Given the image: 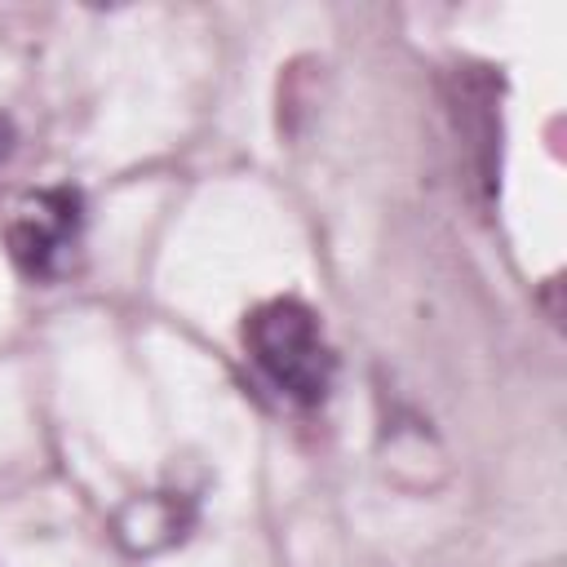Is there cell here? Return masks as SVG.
<instances>
[{
	"mask_svg": "<svg viewBox=\"0 0 567 567\" xmlns=\"http://www.w3.org/2000/svg\"><path fill=\"white\" fill-rule=\"evenodd\" d=\"M248 359L297 403H319L332 390V350L310 306L275 297L244 319Z\"/></svg>",
	"mask_w": 567,
	"mask_h": 567,
	"instance_id": "1",
	"label": "cell"
},
{
	"mask_svg": "<svg viewBox=\"0 0 567 567\" xmlns=\"http://www.w3.org/2000/svg\"><path fill=\"white\" fill-rule=\"evenodd\" d=\"M80 208L84 204L71 186L35 190L13 208L9 226H4V248L27 279H58L71 266L80 226H84Z\"/></svg>",
	"mask_w": 567,
	"mask_h": 567,
	"instance_id": "2",
	"label": "cell"
},
{
	"mask_svg": "<svg viewBox=\"0 0 567 567\" xmlns=\"http://www.w3.org/2000/svg\"><path fill=\"white\" fill-rule=\"evenodd\" d=\"M186 523H190V509L177 505L173 496H137L115 514V536L124 549L151 554V549L173 545Z\"/></svg>",
	"mask_w": 567,
	"mask_h": 567,
	"instance_id": "3",
	"label": "cell"
},
{
	"mask_svg": "<svg viewBox=\"0 0 567 567\" xmlns=\"http://www.w3.org/2000/svg\"><path fill=\"white\" fill-rule=\"evenodd\" d=\"M9 151H13V124L0 115V164L9 159Z\"/></svg>",
	"mask_w": 567,
	"mask_h": 567,
	"instance_id": "4",
	"label": "cell"
}]
</instances>
